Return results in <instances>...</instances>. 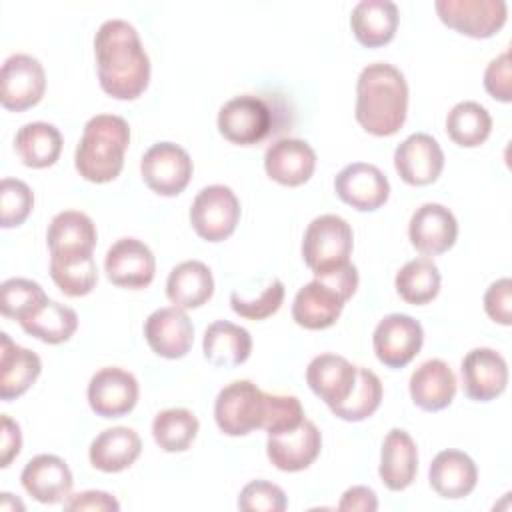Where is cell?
<instances>
[{"mask_svg": "<svg viewBox=\"0 0 512 512\" xmlns=\"http://www.w3.org/2000/svg\"><path fill=\"white\" fill-rule=\"evenodd\" d=\"M456 386V374L440 358H430L422 362L412 372L408 384L412 402L426 412H438L450 406L456 396Z\"/></svg>", "mask_w": 512, "mask_h": 512, "instance_id": "obj_24", "label": "cell"}, {"mask_svg": "<svg viewBox=\"0 0 512 512\" xmlns=\"http://www.w3.org/2000/svg\"><path fill=\"white\" fill-rule=\"evenodd\" d=\"M484 88L486 92L500 100L510 102L512 100V70H510V52H502L490 64L484 72Z\"/></svg>", "mask_w": 512, "mask_h": 512, "instance_id": "obj_45", "label": "cell"}, {"mask_svg": "<svg viewBox=\"0 0 512 512\" xmlns=\"http://www.w3.org/2000/svg\"><path fill=\"white\" fill-rule=\"evenodd\" d=\"M434 8L448 28L470 38L494 36L508 18L504 0H436Z\"/></svg>", "mask_w": 512, "mask_h": 512, "instance_id": "obj_8", "label": "cell"}, {"mask_svg": "<svg viewBox=\"0 0 512 512\" xmlns=\"http://www.w3.org/2000/svg\"><path fill=\"white\" fill-rule=\"evenodd\" d=\"M34 208L30 186L18 178H2L0 182V226H20Z\"/></svg>", "mask_w": 512, "mask_h": 512, "instance_id": "obj_41", "label": "cell"}, {"mask_svg": "<svg viewBox=\"0 0 512 512\" xmlns=\"http://www.w3.org/2000/svg\"><path fill=\"white\" fill-rule=\"evenodd\" d=\"M322 434L312 420H306L294 430L268 436V460L282 472L306 470L320 454Z\"/></svg>", "mask_w": 512, "mask_h": 512, "instance_id": "obj_19", "label": "cell"}, {"mask_svg": "<svg viewBox=\"0 0 512 512\" xmlns=\"http://www.w3.org/2000/svg\"><path fill=\"white\" fill-rule=\"evenodd\" d=\"M128 144L130 126L122 116L96 114L84 124L74 154V166L88 182H110L122 172Z\"/></svg>", "mask_w": 512, "mask_h": 512, "instance_id": "obj_3", "label": "cell"}, {"mask_svg": "<svg viewBox=\"0 0 512 512\" xmlns=\"http://www.w3.org/2000/svg\"><path fill=\"white\" fill-rule=\"evenodd\" d=\"M50 276L54 284L72 298L86 296L98 282V268L90 254H50Z\"/></svg>", "mask_w": 512, "mask_h": 512, "instance_id": "obj_36", "label": "cell"}, {"mask_svg": "<svg viewBox=\"0 0 512 512\" xmlns=\"http://www.w3.org/2000/svg\"><path fill=\"white\" fill-rule=\"evenodd\" d=\"M286 506L284 490L268 480L248 482L238 496V508L244 512H282Z\"/></svg>", "mask_w": 512, "mask_h": 512, "instance_id": "obj_43", "label": "cell"}, {"mask_svg": "<svg viewBox=\"0 0 512 512\" xmlns=\"http://www.w3.org/2000/svg\"><path fill=\"white\" fill-rule=\"evenodd\" d=\"M266 392L250 380H234L224 386L214 402V420L228 436H246L262 428Z\"/></svg>", "mask_w": 512, "mask_h": 512, "instance_id": "obj_5", "label": "cell"}, {"mask_svg": "<svg viewBox=\"0 0 512 512\" xmlns=\"http://www.w3.org/2000/svg\"><path fill=\"white\" fill-rule=\"evenodd\" d=\"M460 376L464 394L470 400L488 402L506 390L508 364L500 352L480 346L462 358Z\"/></svg>", "mask_w": 512, "mask_h": 512, "instance_id": "obj_15", "label": "cell"}, {"mask_svg": "<svg viewBox=\"0 0 512 512\" xmlns=\"http://www.w3.org/2000/svg\"><path fill=\"white\" fill-rule=\"evenodd\" d=\"M358 366L350 364L338 354H318L306 368V382L310 390L328 406H336L348 398L356 384Z\"/></svg>", "mask_w": 512, "mask_h": 512, "instance_id": "obj_23", "label": "cell"}, {"mask_svg": "<svg viewBox=\"0 0 512 512\" xmlns=\"http://www.w3.org/2000/svg\"><path fill=\"white\" fill-rule=\"evenodd\" d=\"M62 134L50 122H28L14 136V150L28 168H48L62 152Z\"/></svg>", "mask_w": 512, "mask_h": 512, "instance_id": "obj_33", "label": "cell"}, {"mask_svg": "<svg viewBox=\"0 0 512 512\" xmlns=\"http://www.w3.org/2000/svg\"><path fill=\"white\" fill-rule=\"evenodd\" d=\"M64 510H98V512H118V500L102 490H84L78 494H70L64 500Z\"/></svg>", "mask_w": 512, "mask_h": 512, "instance_id": "obj_47", "label": "cell"}, {"mask_svg": "<svg viewBox=\"0 0 512 512\" xmlns=\"http://www.w3.org/2000/svg\"><path fill=\"white\" fill-rule=\"evenodd\" d=\"M394 168L406 184L426 186L442 174L444 152L436 138L426 132H414L396 146Z\"/></svg>", "mask_w": 512, "mask_h": 512, "instance_id": "obj_16", "label": "cell"}, {"mask_svg": "<svg viewBox=\"0 0 512 512\" xmlns=\"http://www.w3.org/2000/svg\"><path fill=\"white\" fill-rule=\"evenodd\" d=\"M94 54L102 90L116 100L138 98L150 80V58L136 28L112 18L100 24L94 36Z\"/></svg>", "mask_w": 512, "mask_h": 512, "instance_id": "obj_1", "label": "cell"}, {"mask_svg": "<svg viewBox=\"0 0 512 512\" xmlns=\"http://www.w3.org/2000/svg\"><path fill=\"white\" fill-rule=\"evenodd\" d=\"M484 310L490 320L510 326L512 322V280L500 278L488 286L484 292Z\"/></svg>", "mask_w": 512, "mask_h": 512, "instance_id": "obj_46", "label": "cell"}, {"mask_svg": "<svg viewBox=\"0 0 512 512\" xmlns=\"http://www.w3.org/2000/svg\"><path fill=\"white\" fill-rule=\"evenodd\" d=\"M338 510H342V512H374V510H378L376 492L368 486H352L342 494V498L338 502Z\"/></svg>", "mask_w": 512, "mask_h": 512, "instance_id": "obj_49", "label": "cell"}, {"mask_svg": "<svg viewBox=\"0 0 512 512\" xmlns=\"http://www.w3.org/2000/svg\"><path fill=\"white\" fill-rule=\"evenodd\" d=\"M104 272L114 286L144 288L154 280L156 258L142 240L120 238L106 252Z\"/></svg>", "mask_w": 512, "mask_h": 512, "instance_id": "obj_14", "label": "cell"}, {"mask_svg": "<svg viewBox=\"0 0 512 512\" xmlns=\"http://www.w3.org/2000/svg\"><path fill=\"white\" fill-rule=\"evenodd\" d=\"M2 502H0V508L2 510H24V504L20 500H14V496L10 492H2Z\"/></svg>", "mask_w": 512, "mask_h": 512, "instance_id": "obj_50", "label": "cell"}, {"mask_svg": "<svg viewBox=\"0 0 512 512\" xmlns=\"http://www.w3.org/2000/svg\"><path fill=\"white\" fill-rule=\"evenodd\" d=\"M218 130L232 144H256L270 134L272 112L262 98L242 94L220 108Z\"/></svg>", "mask_w": 512, "mask_h": 512, "instance_id": "obj_10", "label": "cell"}, {"mask_svg": "<svg viewBox=\"0 0 512 512\" xmlns=\"http://www.w3.org/2000/svg\"><path fill=\"white\" fill-rule=\"evenodd\" d=\"M2 440H0V466L8 468L10 462L20 454L22 448V432L16 420L8 414H2Z\"/></svg>", "mask_w": 512, "mask_h": 512, "instance_id": "obj_48", "label": "cell"}, {"mask_svg": "<svg viewBox=\"0 0 512 512\" xmlns=\"http://www.w3.org/2000/svg\"><path fill=\"white\" fill-rule=\"evenodd\" d=\"M266 174L282 186H300L310 180L316 168L314 148L300 138H280L266 148Z\"/></svg>", "mask_w": 512, "mask_h": 512, "instance_id": "obj_21", "label": "cell"}, {"mask_svg": "<svg viewBox=\"0 0 512 512\" xmlns=\"http://www.w3.org/2000/svg\"><path fill=\"white\" fill-rule=\"evenodd\" d=\"M424 342V330L408 314L384 316L372 334L376 358L388 368H404L414 360Z\"/></svg>", "mask_w": 512, "mask_h": 512, "instance_id": "obj_11", "label": "cell"}, {"mask_svg": "<svg viewBox=\"0 0 512 512\" xmlns=\"http://www.w3.org/2000/svg\"><path fill=\"white\" fill-rule=\"evenodd\" d=\"M204 356L214 366H238L244 364L252 352V336L246 328L228 322H212L202 340Z\"/></svg>", "mask_w": 512, "mask_h": 512, "instance_id": "obj_32", "label": "cell"}, {"mask_svg": "<svg viewBox=\"0 0 512 512\" xmlns=\"http://www.w3.org/2000/svg\"><path fill=\"white\" fill-rule=\"evenodd\" d=\"M198 434V418L188 408H168L154 416L152 436L164 452H184Z\"/></svg>", "mask_w": 512, "mask_h": 512, "instance_id": "obj_38", "label": "cell"}, {"mask_svg": "<svg viewBox=\"0 0 512 512\" xmlns=\"http://www.w3.org/2000/svg\"><path fill=\"white\" fill-rule=\"evenodd\" d=\"M214 294V278L210 268L200 260H186L174 266L166 280L168 300L182 308L192 310L206 304Z\"/></svg>", "mask_w": 512, "mask_h": 512, "instance_id": "obj_30", "label": "cell"}, {"mask_svg": "<svg viewBox=\"0 0 512 512\" xmlns=\"http://www.w3.org/2000/svg\"><path fill=\"white\" fill-rule=\"evenodd\" d=\"M334 190L344 204L360 212H372L386 204L390 196V182L378 166L352 162L336 174Z\"/></svg>", "mask_w": 512, "mask_h": 512, "instance_id": "obj_13", "label": "cell"}, {"mask_svg": "<svg viewBox=\"0 0 512 512\" xmlns=\"http://www.w3.org/2000/svg\"><path fill=\"white\" fill-rule=\"evenodd\" d=\"M240 220V202L232 188L224 184H212L202 188L192 206L190 222L194 232L208 242L226 240Z\"/></svg>", "mask_w": 512, "mask_h": 512, "instance_id": "obj_6", "label": "cell"}, {"mask_svg": "<svg viewBox=\"0 0 512 512\" xmlns=\"http://www.w3.org/2000/svg\"><path fill=\"white\" fill-rule=\"evenodd\" d=\"M138 392V380L132 372L118 366H106L88 382V404L96 416L120 418L136 406Z\"/></svg>", "mask_w": 512, "mask_h": 512, "instance_id": "obj_12", "label": "cell"}, {"mask_svg": "<svg viewBox=\"0 0 512 512\" xmlns=\"http://www.w3.org/2000/svg\"><path fill=\"white\" fill-rule=\"evenodd\" d=\"M194 172L190 154L174 142H156L152 144L142 160L140 174L144 184L160 196L180 194Z\"/></svg>", "mask_w": 512, "mask_h": 512, "instance_id": "obj_7", "label": "cell"}, {"mask_svg": "<svg viewBox=\"0 0 512 512\" xmlns=\"http://www.w3.org/2000/svg\"><path fill=\"white\" fill-rule=\"evenodd\" d=\"M458 236L456 216L438 202H426L414 210L408 224L412 246L424 256H436L454 246Z\"/></svg>", "mask_w": 512, "mask_h": 512, "instance_id": "obj_18", "label": "cell"}, {"mask_svg": "<svg viewBox=\"0 0 512 512\" xmlns=\"http://www.w3.org/2000/svg\"><path fill=\"white\" fill-rule=\"evenodd\" d=\"M418 472V448L412 436L402 428H392L380 450V466L378 474L382 484L392 490L400 492L406 490Z\"/></svg>", "mask_w": 512, "mask_h": 512, "instance_id": "obj_25", "label": "cell"}, {"mask_svg": "<svg viewBox=\"0 0 512 512\" xmlns=\"http://www.w3.org/2000/svg\"><path fill=\"white\" fill-rule=\"evenodd\" d=\"M144 338L154 354L176 360L192 348L194 326L182 308L164 306L146 318Z\"/></svg>", "mask_w": 512, "mask_h": 512, "instance_id": "obj_17", "label": "cell"}, {"mask_svg": "<svg viewBox=\"0 0 512 512\" xmlns=\"http://www.w3.org/2000/svg\"><path fill=\"white\" fill-rule=\"evenodd\" d=\"M400 12L392 0H360L350 14V28L366 48L388 44L398 28Z\"/></svg>", "mask_w": 512, "mask_h": 512, "instance_id": "obj_28", "label": "cell"}, {"mask_svg": "<svg viewBox=\"0 0 512 512\" xmlns=\"http://www.w3.org/2000/svg\"><path fill=\"white\" fill-rule=\"evenodd\" d=\"M394 286L404 302L412 306L428 304L440 292V270L430 256L414 258L396 272Z\"/></svg>", "mask_w": 512, "mask_h": 512, "instance_id": "obj_35", "label": "cell"}, {"mask_svg": "<svg viewBox=\"0 0 512 512\" xmlns=\"http://www.w3.org/2000/svg\"><path fill=\"white\" fill-rule=\"evenodd\" d=\"M354 234L350 224L336 214L316 216L302 240V258L314 276L332 272L350 262Z\"/></svg>", "mask_w": 512, "mask_h": 512, "instance_id": "obj_4", "label": "cell"}, {"mask_svg": "<svg viewBox=\"0 0 512 512\" xmlns=\"http://www.w3.org/2000/svg\"><path fill=\"white\" fill-rule=\"evenodd\" d=\"M22 330L46 344H60L72 338L78 328V314L56 300H44L20 322Z\"/></svg>", "mask_w": 512, "mask_h": 512, "instance_id": "obj_34", "label": "cell"}, {"mask_svg": "<svg viewBox=\"0 0 512 512\" xmlns=\"http://www.w3.org/2000/svg\"><path fill=\"white\" fill-rule=\"evenodd\" d=\"M20 482L34 500L42 504H58L70 496L74 478L60 456L38 454L26 462Z\"/></svg>", "mask_w": 512, "mask_h": 512, "instance_id": "obj_20", "label": "cell"}, {"mask_svg": "<svg viewBox=\"0 0 512 512\" xmlns=\"http://www.w3.org/2000/svg\"><path fill=\"white\" fill-rule=\"evenodd\" d=\"M446 132L454 144L462 148H476L490 136L492 116L474 100L458 102L446 116Z\"/></svg>", "mask_w": 512, "mask_h": 512, "instance_id": "obj_37", "label": "cell"}, {"mask_svg": "<svg viewBox=\"0 0 512 512\" xmlns=\"http://www.w3.org/2000/svg\"><path fill=\"white\" fill-rule=\"evenodd\" d=\"M96 238L92 218L78 210L58 212L50 220L46 234L50 254H90L96 246Z\"/></svg>", "mask_w": 512, "mask_h": 512, "instance_id": "obj_31", "label": "cell"}, {"mask_svg": "<svg viewBox=\"0 0 512 512\" xmlns=\"http://www.w3.org/2000/svg\"><path fill=\"white\" fill-rule=\"evenodd\" d=\"M408 82L388 64L374 62L362 68L356 82V122L374 136H392L406 122Z\"/></svg>", "mask_w": 512, "mask_h": 512, "instance_id": "obj_2", "label": "cell"}, {"mask_svg": "<svg viewBox=\"0 0 512 512\" xmlns=\"http://www.w3.org/2000/svg\"><path fill=\"white\" fill-rule=\"evenodd\" d=\"M382 402V382L370 370L358 366V376L348 398L336 406H330L332 414L346 422H360L372 416Z\"/></svg>", "mask_w": 512, "mask_h": 512, "instance_id": "obj_39", "label": "cell"}, {"mask_svg": "<svg viewBox=\"0 0 512 512\" xmlns=\"http://www.w3.org/2000/svg\"><path fill=\"white\" fill-rule=\"evenodd\" d=\"M432 490L446 500L466 498L478 482L474 460L462 450H442L434 456L428 468Z\"/></svg>", "mask_w": 512, "mask_h": 512, "instance_id": "obj_26", "label": "cell"}, {"mask_svg": "<svg viewBox=\"0 0 512 512\" xmlns=\"http://www.w3.org/2000/svg\"><path fill=\"white\" fill-rule=\"evenodd\" d=\"M302 422H304V408L296 396L266 394V412H264L262 430H266L268 436L294 430Z\"/></svg>", "mask_w": 512, "mask_h": 512, "instance_id": "obj_42", "label": "cell"}, {"mask_svg": "<svg viewBox=\"0 0 512 512\" xmlns=\"http://www.w3.org/2000/svg\"><path fill=\"white\" fill-rule=\"evenodd\" d=\"M42 362L36 352L18 346L12 338L0 334V398L10 402L22 396L40 376Z\"/></svg>", "mask_w": 512, "mask_h": 512, "instance_id": "obj_27", "label": "cell"}, {"mask_svg": "<svg viewBox=\"0 0 512 512\" xmlns=\"http://www.w3.org/2000/svg\"><path fill=\"white\" fill-rule=\"evenodd\" d=\"M142 452L140 436L128 426L102 430L88 448L90 464L100 472H122L130 468Z\"/></svg>", "mask_w": 512, "mask_h": 512, "instance_id": "obj_29", "label": "cell"}, {"mask_svg": "<svg viewBox=\"0 0 512 512\" xmlns=\"http://www.w3.org/2000/svg\"><path fill=\"white\" fill-rule=\"evenodd\" d=\"M344 304L346 298L342 292L314 278L296 292L292 302V318L302 328L324 330L340 318Z\"/></svg>", "mask_w": 512, "mask_h": 512, "instance_id": "obj_22", "label": "cell"}, {"mask_svg": "<svg viewBox=\"0 0 512 512\" xmlns=\"http://www.w3.org/2000/svg\"><path fill=\"white\" fill-rule=\"evenodd\" d=\"M44 90L46 72L38 58L18 52L4 60L0 72V102L6 110L22 112L36 106Z\"/></svg>", "mask_w": 512, "mask_h": 512, "instance_id": "obj_9", "label": "cell"}, {"mask_svg": "<svg viewBox=\"0 0 512 512\" xmlns=\"http://www.w3.org/2000/svg\"><path fill=\"white\" fill-rule=\"evenodd\" d=\"M44 300H48L42 286L28 278H8L0 286V310L6 318L18 324L30 316Z\"/></svg>", "mask_w": 512, "mask_h": 512, "instance_id": "obj_40", "label": "cell"}, {"mask_svg": "<svg viewBox=\"0 0 512 512\" xmlns=\"http://www.w3.org/2000/svg\"><path fill=\"white\" fill-rule=\"evenodd\" d=\"M284 284L282 280H272L266 290L260 294V298L256 300H244L240 298L236 292L230 294V306L232 310L248 320H264L268 316H272L274 312H278V308L284 302Z\"/></svg>", "mask_w": 512, "mask_h": 512, "instance_id": "obj_44", "label": "cell"}]
</instances>
